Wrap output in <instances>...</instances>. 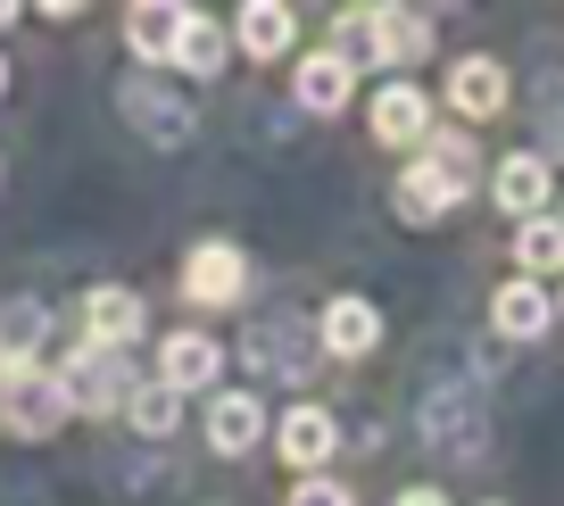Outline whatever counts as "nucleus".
<instances>
[{"label": "nucleus", "instance_id": "nucleus-5", "mask_svg": "<svg viewBox=\"0 0 564 506\" xmlns=\"http://www.w3.org/2000/svg\"><path fill=\"white\" fill-rule=\"evenodd\" d=\"M67 416H75V399H67V383H58V374H18V383H9V423H18L25 440L58 432Z\"/></svg>", "mask_w": 564, "mask_h": 506}, {"label": "nucleus", "instance_id": "nucleus-1", "mask_svg": "<svg viewBox=\"0 0 564 506\" xmlns=\"http://www.w3.org/2000/svg\"><path fill=\"white\" fill-rule=\"evenodd\" d=\"M474 150H465L457 133H432L423 141V158L399 175V216H415V225H432V216H448L465 192H474Z\"/></svg>", "mask_w": 564, "mask_h": 506}, {"label": "nucleus", "instance_id": "nucleus-21", "mask_svg": "<svg viewBox=\"0 0 564 506\" xmlns=\"http://www.w3.org/2000/svg\"><path fill=\"white\" fill-rule=\"evenodd\" d=\"M34 341H42V308L25 299V308H0V366L34 374Z\"/></svg>", "mask_w": 564, "mask_h": 506}, {"label": "nucleus", "instance_id": "nucleus-14", "mask_svg": "<svg viewBox=\"0 0 564 506\" xmlns=\"http://www.w3.org/2000/svg\"><path fill=\"white\" fill-rule=\"evenodd\" d=\"M216 366H225V349H216L208 332H175V341H166V390L216 383Z\"/></svg>", "mask_w": 564, "mask_h": 506}, {"label": "nucleus", "instance_id": "nucleus-8", "mask_svg": "<svg viewBox=\"0 0 564 506\" xmlns=\"http://www.w3.org/2000/svg\"><path fill=\"white\" fill-rule=\"evenodd\" d=\"M373 141H432V108H423L415 84H382L373 91Z\"/></svg>", "mask_w": 564, "mask_h": 506}, {"label": "nucleus", "instance_id": "nucleus-2", "mask_svg": "<svg viewBox=\"0 0 564 506\" xmlns=\"http://www.w3.org/2000/svg\"><path fill=\"white\" fill-rule=\"evenodd\" d=\"M340 51L357 58H382V67H415L423 51H432V25L415 18V9H366V18H340Z\"/></svg>", "mask_w": 564, "mask_h": 506}, {"label": "nucleus", "instance_id": "nucleus-11", "mask_svg": "<svg viewBox=\"0 0 564 506\" xmlns=\"http://www.w3.org/2000/svg\"><path fill=\"white\" fill-rule=\"evenodd\" d=\"M258 432H265V416H258V399H249V390H225V399L208 407V449H216V456L258 449Z\"/></svg>", "mask_w": 564, "mask_h": 506}, {"label": "nucleus", "instance_id": "nucleus-22", "mask_svg": "<svg viewBox=\"0 0 564 506\" xmlns=\"http://www.w3.org/2000/svg\"><path fill=\"white\" fill-rule=\"evenodd\" d=\"M133 432H150V440L175 432V390H141L133 399Z\"/></svg>", "mask_w": 564, "mask_h": 506}, {"label": "nucleus", "instance_id": "nucleus-25", "mask_svg": "<svg viewBox=\"0 0 564 506\" xmlns=\"http://www.w3.org/2000/svg\"><path fill=\"white\" fill-rule=\"evenodd\" d=\"M0 91H9V67H0Z\"/></svg>", "mask_w": 564, "mask_h": 506}, {"label": "nucleus", "instance_id": "nucleus-4", "mask_svg": "<svg viewBox=\"0 0 564 506\" xmlns=\"http://www.w3.org/2000/svg\"><path fill=\"white\" fill-rule=\"evenodd\" d=\"M183 291H192L199 308H232V299L249 291L241 249H232V241H199V249H192V266H183Z\"/></svg>", "mask_w": 564, "mask_h": 506}, {"label": "nucleus", "instance_id": "nucleus-9", "mask_svg": "<svg viewBox=\"0 0 564 506\" xmlns=\"http://www.w3.org/2000/svg\"><path fill=\"white\" fill-rule=\"evenodd\" d=\"M490 324L507 332V341H540V332L556 324V299H547L540 282H507V291L490 299Z\"/></svg>", "mask_w": 564, "mask_h": 506}, {"label": "nucleus", "instance_id": "nucleus-3", "mask_svg": "<svg viewBox=\"0 0 564 506\" xmlns=\"http://www.w3.org/2000/svg\"><path fill=\"white\" fill-rule=\"evenodd\" d=\"M58 383H67V399H75V416H133V399H141V383L133 374H124V349H75L67 357V374H58Z\"/></svg>", "mask_w": 564, "mask_h": 506}, {"label": "nucleus", "instance_id": "nucleus-19", "mask_svg": "<svg viewBox=\"0 0 564 506\" xmlns=\"http://www.w3.org/2000/svg\"><path fill=\"white\" fill-rule=\"evenodd\" d=\"M175 34H183V9H159V0H141L133 18H124V42L141 58H175Z\"/></svg>", "mask_w": 564, "mask_h": 506}, {"label": "nucleus", "instance_id": "nucleus-15", "mask_svg": "<svg viewBox=\"0 0 564 506\" xmlns=\"http://www.w3.org/2000/svg\"><path fill=\"white\" fill-rule=\"evenodd\" d=\"M448 100H457L465 117H498V108H507V67H498V58H465Z\"/></svg>", "mask_w": 564, "mask_h": 506}, {"label": "nucleus", "instance_id": "nucleus-24", "mask_svg": "<svg viewBox=\"0 0 564 506\" xmlns=\"http://www.w3.org/2000/svg\"><path fill=\"white\" fill-rule=\"evenodd\" d=\"M399 506H448V498H441V489H406Z\"/></svg>", "mask_w": 564, "mask_h": 506}, {"label": "nucleus", "instance_id": "nucleus-6", "mask_svg": "<svg viewBox=\"0 0 564 506\" xmlns=\"http://www.w3.org/2000/svg\"><path fill=\"white\" fill-rule=\"evenodd\" d=\"M124 117H133L141 133L159 141V150H175V141H192V108H183L175 91H159V84H150V75H133V84H124Z\"/></svg>", "mask_w": 564, "mask_h": 506}, {"label": "nucleus", "instance_id": "nucleus-10", "mask_svg": "<svg viewBox=\"0 0 564 506\" xmlns=\"http://www.w3.org/2000/svg\"><path fill=\"white\" fill-rule=\"evenodd\" d=\"M133 332H141V299L133 291H91L84 299V341L91 349H124Z\"/></svg>", "mask_w": 564, "mask_h": 506}, {"label": "nucleus", "instance_id": "nucleus-7", "mask_svg": "<svg viewBox=\"0 0 564 506\" xmlns=\"http://www.w3.org/2000/svg\"><path fill=\"white\" fill-rule=\"evenodd\" d=\"M274 449H282V465L316 473L324 456L340 449V432H333V416H324V407H291V416H282V432H274Z\"/></svg>", "mask_w": 564, "mask_h": 506}, {"label": "nucleus", "instance_id": "nucleus-20", "mask_svg": "<svg viewBox=\"0 0 564 506\" xmlns=\"http://www.w3.org/2000/svg\"><path fill=\"white\" fill-rule=\"evenodd\" d=\"M514 258H523V274H564V216H531L514 233Z\"/></svg>", "mask_w": 564, "mask_h": 506}, {"label": "nucleus", "instance_id": "nucleus-23", "mask_svg": "<svg viewBox=\"0 0 564 506\" xmlns=\"http://www.w3.org/2000/svg\"><path fill=\"white\" fill-rule=\"evenodd\" d=\"M291 506H357V498H349L340 482H324V473H316V482H300V489H291Z\"/></svg>", "mask_w": 564, "mask_h": 506}, {"label": "nucleus", "instance_id": "nucleus-12", "mask_svg": "<svg viewBox=\"0 0 564 506\" xmlns=\"http://www.w3.org/2000/svg\"><path fill=\"white\" fill-rule=\"evenodd\" d=\"M373 341H382V315H373L366 299H333V308H324V349L333 357H366Z\"/></svg>", "mask_w": 564, "mask_h": 506}, {"label": "nucleus", "instance_id": "nucleus-17", "mask_svg": "<svg viewBox=\"0 0 564 506\" xmlns=\"http://www.w3.org/2000/svg\"><path fill=\"white\" fill-rule=\"evenodd\" d=\"M175 67H183V75H216V67H225V25H216V18H199V9H183Z\"/></svg>", "mask_w": 564, "mask_h": 506}, {"label": "nucleus", "instance_id": "nucleus-13", "mask_svg": "<svg viewBox=\"0 0 564 506\" xmlns=\"http://www.w3.org/2000/svg\"><path fill=\"white\" fill-rule=\"evenodd\" d=\"M291 34H300V18H291L282 0H249V9H241V51L249 58H282Z\"/></svg>", "mask_w": 564, "mask_h": 506}, {"label": "nucleus", "instance_id": "nucleus-18", "mask_svg": "<svg viewBox=\"0 0 564 506\" xmlns=\"http://www.w3.org/2000/svg\"><path fill=\"white\" fill-rule=\"evenodd\" d=\"M490 192H498V208H523V225H531V216L547 208V166H540V158H507Z\"/></svg>", "mask_w": 564, "mask_h": 506}, {"label": "nucleus", "instance_id": "nucleus-16", "mask_svg": "<svg viewBox=\"0 0 564 506\" xmlns=\"http://www.w3.org/2000/svg\"><path fill=\"white\" fill-rule=\"evenodd\" d=\"M300 100L316 108V117L349 108V58H340V51H316V58H300Z\"/></svg>", "mask_w": 564, "mask_h": 506}]
</instances>
